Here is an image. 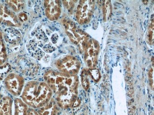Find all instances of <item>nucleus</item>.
<instances>
[{
	"mask_svg": "<svg viewBox=\"0 0 154 115\" xmlns=\"http://www.w3.org/2000/svg\"><path fill=\"white\" fill-rule=\"evenodd\" d=\"M44 78L61 108L73 110L80 106L81 101L77 96L79 80L76 75L49 70Z\"/></svg>",
	"mask_w": 154,
	"mask_h": 115,
	"instance_id": "1",
	"label": "nucleus"
},
{
	"mask_svg": "<svg viewBox=\"0 0 154 115\" xmlns=\"http://www.w3.org/2000/svg\"><path fill=\"white\" fill-rule=\"evenodd\" d=\"M52 92L45 82L32 80L25 84L21 100L33 109L40 108L51 100Z\"/></svg>",
	"mask_w": 154,
	"mask_h": 115,
	"instance_id": "2",
	"label": "nucleus"
},
{
	"mask_svg": "<svg viewBox=\"0 0 154 115\" xmlns=\"http://www.w3.org/2000/svg\"><path fill=\"white\" fill-rule=\"evenodd\" d=\"M63 21L65 32L70 41L85 51L88 43L87 34L79 28L73 21L67 19H64Z\"/></svg>",
	"mask_w": 154,
	"mask_h": 115,
	"instance_id": "3",
	"label": "nucleus"
},
{
	"mask_svg": "<svg viewBox=\"0 0 154 115\" xmlns=\"http://www.w3.org/2000/svg\"><path fill=\"white\" fill-rule=\"evenodd\" d=\"M56 67L61 73L75 75L79 71L81 64L75 57L65 55L61 57L55 62Z\"/></svg>",
	"mask_w": 154,
	"mask_h": 115,
	"instance_id": "4",
	"label": "nucleus"
},
{
	"mask_svg": "<svg viewBox=\"0 0 154 115\" xmlns=\"http://www.w3.org/2000/svg\"><path fill=\"white\" fill-rule=\"evenodd\" d=\"M5 87L15 97L21 95L25 85V80L23 76L15 73L9 74L4 79Z\"/></svg>",
	"mask_w": 154,
	"mask_h": 115,
	"instance_id": "5",
	"label": "nucleus"
},
{
	"mask_svg": "<svg viewBox=\"0 0 154 115\" xmlns=\"http://www.w3.org/2000/svg\"><path fill=\"white\" fill-rule=\"evenodd\" d=\"M94 9L93 1H80L75 10V16L79 23L85 24L89 22Z\"/></svg>",
	"mask_w": 154,
	"mask_h": 115,
	"instance_id": "6",
	"label": "nucleus"
},
{
	"mask_svg": "<svg viewBox=\"0 0 154 115\" xmlns=\"http://www.w3.org/2000/svg\"><path fill=\"white\" fill-rule=\"evenodd\" d=\"M0 25L14 28L20 26L18 16L5 5H0Z\"/></svg>",
	"mask_w": 154,
	"mask_h": 115,
	"instance_id": "7",
	"label": "nucleus"
},
{
	"mask_svg": "<svg viewBox=\"0 0 154 115\" xmlns=\"http://www.w3.org/2000/svg\"><path fill=\"white\" fill-rule=\"evenodd\" d=\"M99 49L98 43L95 40H91L87 43L85 50L84 59L87 66L91 69H93L96 66Z\"/></svg>",
	"mask_w": 154,
	"mask_h": 115,
	"instance_id": "8",
	"label": "nucleus"
},
{
	"mask_svg": "<svg viewBox=\"0 0 154 115\" xmlns=\"http://www.w3.org/2000/svg\"><path fill=\"white\" fill-rule=\"evenodd\" d=\"M46 17L50 21L58 19L61 13L60 2L59 1H45L44 2Z\"/></svg>",
	"mask_w": 154,
	"mask_h": 115,
	"instance_id": "9",
	"label": "nucleus"
},
{
	"mask_svg": "<svg viewBox=\"0 0 154 115\" xmlns=\"http://www.w3.org/2000/svg\"><path fill=\"white\" fill-rule=\"evenodd\" d=\"M13 103L11 98L8 96L0 97V115H13Z\"/></svg>",
	"mask_w": 154,
	"mask_h": 115,
	"instance_id": "10",
	"label": "nucleus"
},
{
	"mask_svg": "<svg viewBox=\"0 0 154 115\" xmlns=\"http://www.w3.org/2000/svg\"><path fill=\"white\" fill-rule=\"evenodd\" d=\"M5 37L10 44L12 46H17L21 40V34L14 28H10L5 31Z\"/></svg>",
	"mask_w": 154,
	"mask_h": 115,
	"instance_id": "11",
	"label": "nucleus"
},
{
	"mask_svg": "<svg viewBox=\"0 0 154 115\" xmlns=\"http://www.w3.org/2000/svg\"><path fill=\"white\" fill-rule=\"evenodd\" d=\"M37 112L39 115H57V106L53 100H51L42 107L38 108Z\"/></svg>",
	"mask_w": 154,
	"mask_h": 115,
	"instance_id": "12",
	"label": "nucleus"
},
{
	"mask_svg": "<svg viewBox=\"0 0 154 115\" xmlns=\"http://www.w3.org/2000/svg\"><path fill=\"white\" fill-rule=\"evenodd\" d=\"M14 115H27L29 106L21 100V99H15L14 102Z\"/></svg>",
	"mask_w": 154,
	"mask_h": 115,
	"instance_id": "13",
	"label": "nucleus"
},
{
	"mask_svg": "<svg viewBox=\"0 0 154 115\" xmlns=\"http://www.w3.org/2000/svg\"><path fill=\"white\" fill-rule=\"evenodd\" d=\"M6 2L12 11L15 12H20L25 6L24 1H7Z\"/></svg>",
	"mask_w": 154,
	"mask_h": 115,
	"instance_id": "14",
	"label": "nucleus"
},
{
	"mask_svg": "<svg viewBox=\"0 0 154 115\" xmlns=\"http://www.w3.org/2000/svg\"><path fill=\"white\" fill-rule=\"evenodd\" d=\"M6 59H7L6 50L2 40V34L0 32V66L5 64Z\"/></svg>",
	"mask_w": 154,
	"mask_h": 115,
	"instance_id": "15",
	"label": "nucleus"
},
{
	"mask_svg": "<svg viewBox=\"0 0 154 115\" xmlns=\"http://www.w3.org/2000/svg\"><path fill=\"white\" fill-rule=\"evenodd\" d=\"M10 70L11 66L8 63L0 66V80L5 79Z\"/></svg>",
	"mask_w": 154,
	"mask_h": 115,
	"instance_id": "16",
	"label": "nucleus"
},
{
	"mask_svg": "<svg viewBox=\"0 0 154 115\" xmlns=\"http://www.w3.org/2000/svg\"><path fill=\"white\" fill-rule=\"evenodd\" d=\"M81 82L83 87L85 90H88L89 87V83L88 79L87 78V74L86 70L84 69L83 72H82Z\"/></svg>",
	"mask_w": 154,
	"mask_h": 115,
	"instance_id": "17",
	"label": "nucleus"
},
{
	"mask_svg": "<svg viewBox=\"0 0 154 115\" xmlns=\"http://www.w3.org/2000/svg\"><path fill=\"white\" fill-rule=\"evenodd\" d=\"M105 5L104 7H103V14H104V18L106 19H107L108 16H109L110 13L111 11V6L110 5L111 2H109V1H105Z\"/></svg>",
	"mask_w": 154,
	"mask_h": 115,
	"instance_id": "18",
	"label": "nucleus"
},
{
	"mask_svg": "<svg viewBox=\"0 0 154 115\" xmlns=\"http://www.w3.org/2000/svg\"><path fill=\"white\" fill-rule=\"evenodd\" d=\"M90 71L91 75L92 76V78L94 80V81H98L99 80L100 78V74L99 72L96 69H91L90 70Z\"/></svg>",
	"mask_w": 154,
	"mask_h": 115,
	"instance_id": "19",
	"label": "nucleus"
},
{
	"mask_svg": "<svg viewBox=\"0 0 154 115\" xmlns=\"http://www.w3.org/2000/svg\"><path fill=\"white\" fill-rule=\"evenodd\" d=\"M18 17L20 21H26L27 20V18H28L26 14L23 13V12L20 13L18 15Z\"/></svg>",
	"mask_w": 154,
	"mask_h": 115,
	"instance_id": "20",
	"label": "nucleus"
},
{
	"mask_svg": "<svg viewBox=\"0 0 154 115\" xmlns=\"http://www.w3.org/2000/svg\"><path fill=\"white\" fill-rule=\"evenodd\" d=\"M39 115L37 112V111L33 109L32 108H29L28 111V115Z\"/></svg>",
	"mask_w": 154,
	"mask_h": 115,
	"instance_id": "21",
	"label": "nucleus"
}]
</instances>
